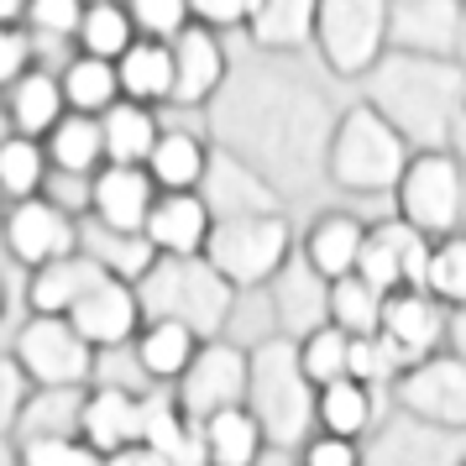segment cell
Instances as JSON below:
<instances>
[{"label":"cell","mask_w":466,"mask_h":466,"mask_svg":"<svg viewBox=\"0 0 466 466\" xmlns=\"http://www.w3.org/2000/svg\"><path fill=\"white\" fill-rule=\"evenodd\" d=\"M289 252V231L273 215H236L226 226L210 231V262L220 278H236V283H257L268 278Z\"/></svg>","instance_id":"1"},{"label":"cell","mask_w":466,"mask_h":466,"mask_svg":"<svg viewBox=\"0 0 466 466\" xmlns=\"http://www.w3.org/2000/svg\"><path fill=\"white\" fill-rule=\"evenodd\" d=\"M336 178L351 189H388L393 178H403V147L399 137L382 127L372 110L346 116L336 142Z\"/></svg>","instance_id":"2"},{"label":"cell","mask_w":466,"mask_h":466,"mask_svg":"<svg viewBox=\"0 0 466 466\" xmlns=\"http://www.w3.org/2000/svg\"><path fill=\"white\" fill-rule=\"evenodd\" d=\"M315 22L325 58L340 74H357V68L372 64V53L382 43V0H319Z\"/></svg>","instance_id":"3"},{"label":"cell","mask_w":466,"mask_h":466,"mask_svg":"<svg viewBox=\"0 0 466 466\" xmlns=\"http://www.w3.org/2000/svg\"><path fill=\"white\" fill-rule=\"evenodd\" d=\"M16 361H22L43 388H74L89 378V346L74 336L68 319L37 315L16 340Z\"/></svg>","instance_id":"4"},{"label":"cell","mask_w":466,"mask_h":466,"mask_svg":"<svg viewBox=\"0 0 466 466\" xmlns=\"http://www.w3.org/2000/svg\"><path fill=\"white\" fill-rule=\"evenodd\" d=\"M68 325H74V336L85 340L89 351L95 346H121V340L137 330V319H142V299L131 294L127 278H100V283H89L85 294L74 299V309H68Z\"/></svg>","instance_id":"5"},{"label":"cell","mask_w":466,"mask_h":466,"mask_svg":"<svg viewBox=\"0 0 466 466\" xmlns=\"http://www.w3.org/2000/svg\"><path fill=\"white\" fill-rule=\"evenodd\" d=\"M424 268H430V247L420 241V231H409V226H382V231L361 236L357 278L372 294H388V289H399V283L424 289Z\"/></svg>","instance_id":"6"},{"label":"cell","mask_w":466,"mask_h":466,"mask_svg":"<svg viewBox=\"0 0 466 466\" xmlns=\"http://www.w3.org/2000/svg\"><path fill=\"white\" fill-rule=\"evenodd\" d=\"M461 210V178L451 157H420L403 168V215L409 231H451Z\"/></svg>","instance_id":"7"},{"label":"cell","mask_w":466,"mask_h":466,"mask_svg":"<svg viewBox=\"0 0 466 466\" xmlns=\"http://www.w3.org/2000/svg\"><path fill=\"white\" fill-rule=\"evenodd\" d=\"M5 241L26 268H47V262H64V257L79 252L74 220L58 205H43V199H22L5 215Z\"/></svg>","instance_id":"8"},{"label":"cell","mask_w":466,"mask_h":466,"mask_svg":"<svg viewBox=\"0 0 466 466\" xmlns=\"http://www.w3.org/2000/svg\"><path fill=\"white\" fill-rule=\"evenodd\" d=\"M142 236H147L152 252L189 262L210 241V210L194 194H163V199H152V215H147V226H142Z\"/></svg>","instance_id":"9"},{"label":"cell","mask_w":466,"mask_h":466,"mask_svg":"<svg viewBox=\"0 0 466 466\" xmlns=\"http://www.w3.org/2000/svg\"><path fill=\"white\" fill-rule=\"evenodd\" d=\"M89 205H95V220L110 236H137L152 215L147 168H106L95 178V189H89Z\"/></svg>","instance_id":"10"},{"label":"cell","mask_w":466,"mask_h":466,"mask_svg":"<svg viewBox=\"0 0 466 466\" xmlns=\"http://www.w3.org/2000/svg\"><path fill=\"white\" fill-rule=\"evenodd\" d=\"M137 445H147L163 466H205V435H194L168 399H137Z\"/></svg>","instance_id":"11"},{"label":"cell","mask_w":466,"mask_h":466,"mask_svg":"<svg viewBox=\"0 0 466 466\" xmlns=\"http://www.w3.org/2000/svg\"><path fill=\"white\" fill-rule=\"evenodd\" d=\"M173 58V95L178 106H199V100H210V89L220 85V74H226V58H220V43H215L205 26H184L168 47Z\"/></svg>","instance_id":"12"},{"label":"cell","mask_w":466,"mask_h":466,"mask_svg":"<svg viewBox=\"0 0 466 466\" xmlns=\"http://www.w3.org/2000/svg\"><path fill=\"white\" fill-rule=\"evenodd\" d=\"M137 399L121 393V388H100L95 399L85 403V414H79V430H85V445L95 456H116V451H127L137 445Z\"/></svg>","instance_id":"13"},{"label":"cell","mask_w":466,"mask_h":466,"mask_svg":"<svg viewBox=\"0 0 466 466\" xmlns=\"http://www.w3.org/2000/svg\"><path fill=\"white\" fill-rule=\"evenodd\" d=\"M106 278V268L95 262L89 252H74L64 257V262H47V268H37V278H32V309L37 315H53V319H64L68 309H74V299L85 294L89 283H100Z\"/></svg>","instance_id":"14"},{"label":"cell","mask_w":466,"mask_h":466,"mask_svg":"<svg viewBox=\"0 0 466 466\" xmlns=\"http://www.w3.org/2000/svg\"><path fill=\"white\" fill-rule=\"evenodd\" d=\"M184 378H189V409L199 420H210L220 409H236V393L247 388V372H241L236 351H205V357H194Z\"/></svg>","instance_id":"15"},{"label":"cell","mask_w":466,"mask_h":466,"mask_svg":"<svg viewBox=\"0 0 466 466\" xmlns=\"http://www.w3.org/2000/svg\"><path fill=\"white\" fill-rule=\"evenodd\" d=\"M403 399L414 403L420 414H430V420L466 424V367H456V361L420 367L414 378L403 382Z\"/></svg>","instance_id":"16"},{"label":"cell","mask_w":466,"mask_h":466,"mask_svg":"<svg viewBox=\"0 0 466 466\" xmlns=\"http://www.w3.org/2000/svg\"><path fill=\"white\" fill-rule=\"evenodd\" d=\"M100 142H106V163L110 168H142L152 142H157V121L142 106H116L100 116Z\"/></svg>","instance_id":"17"},{"label":"cell","mask_w":466,"mask_h":466,"mask_svg":"<svg viewBox=\"0 0 466 466\" xmlns=\"http://www.w3.org/2000/svg\"><path fill=\"white\" fill-rule=\"evenodd\" d=\"M116 85L127 89L131 100H168L173 95V58H168V43H137L116 58Z\"/></svg>","instance_id":"18"},{"label":"cell","mask_w":466,"mask_h":466,"mask_svg":"<svg viewBox=\"0 0 466 466\" xmlns=\"http://www.w3.org/2000/svg\"><path fill=\"white\" fill-rule=\"evenodd\" d=\"M205 456L215 466H252L257 461V445H262V420L247 414V409H220L205 420Z\"/></svg>","instance_id":"19"},{"label":"cell","mask_w":466,"mask_h":466,"mask_svg":"<svg viewBox=\"0 0 466 466\" xmlns=\"http://www.w3.org/2000/svg\"><path fill=\"white\" fill-rule=\"evenodd\" d=\"M147 178L163 184L168 194H189L199 178H205V147L194 142L189 131H157V142L147 152Z\"/></svg>","instance_id":"20"},{"label":"cell","mask_w":466,"mask_h":466,"mask_svg":"<svg viewBox=\"0 0 466 466\" xmlns=\"http://www.w3.org/2000/svg\"><path fill=\"white\" fill-rule=\"evenodd\" d=\"M64 106H74V116H106L116 100H121V85H116V64H100V58H74L64 68Z\"/></svg>","instance_id":"21"},{"label":"cell","mask_w":466,"mask_h":466,"mask_svg":"<svg viewBox=\"0 0 466 466\" xmlns=\"http://www.w3.org/2000/svg\"><path fill=\"white\" fill-rule=\"evenodd\" d=\"M74 37L85 43V58L116 64V58L137 43V26H131L127 5H116V0H95V5H85V22H79Z\"/></svg>","instance_id":"22"},{"label":"cell","mask_w":466,"mask_h":466,"mask_svg":"<svg viewBox=\"0 0 466 466\" xmlns=\"http://www.w3.org/2000/svg\"><path fill=\"white\" fill-rule=\"evenodd\" d=\"M382 340H393L399 351H424V346H435L441 336V319H435V304L424 294H399L382 304Z\"/></svg>","instance_id":"23"},{"label":"cell","mask_w":466,"mask_h":466,"mask_svg":"<svg viewBox=\"0 0 466 466\" xmlns=\"http://www.w3.org/2000/svg\"><path fill=\"white\" fill-rule=\"evenodd\" d=\"M11 121L22 127V137H37V131H53L64 121V89L47 74H22L11 85Z\"/></svg>","instance_id":"24"},{"label":"cell","mask_w":466,"mask_h":466,"mask_svg":"<svg viewBox=\"0 0 466 466\" xmlns=\"http://www.w3.org/2000/svg\"><path fill=\"white\" fill-rule=\"evenodd\" d=\"M106 157V142H100V121L89 116H68L47 131V163H58L64 173H95Z\"/></svg>","instance_id":"25"},{"label":"cell","mask_w":466,"mask_h":466,"mask_svg":"<svg viewBox=\"0 0 466 466\" xmlns=\"http://www.w3.org/2000/svg\"><path fill=\"white\" fill-rule=\"evenodd\" d=\"M361 236H367V231H361L357 220H346V215L319 220L315 236H309V262H315V273H325L330 283H336V278H351V273H357Z\"/></svg>","instance_id":"26"},{"label":"cell","mask_w":466,"mask_h":466,"mask_svg":"<svg viewBox=\"0 0 466 466\" xmlns=\"http://www.w3.org/2000/svg\"><path fill=\"white\" fill-rule=\"evenodd\" d=\"M137 357L147 367L152 378H184L194 361V330L189 325H178V319H157L142 346H137Z\"/></svg>","instance_id":"27"},{"label":"cell","mask_w":466,"mask_h":466,"mask_svg":"<svg viewBox=\"0 0 466 466\" xmlns=\"http://www.w3.org/2000/svg\"><path fill=\"white\" fill-rule=\"evenodd\" d=\"M330 315H336V330L340 336H372L382 319V294H372L361 278H336V289H330Z\"/></svg>","instance_id":"28"},{"label":"cell","mask_w":466,"mask_h":466,"mask_svg":"<svg viewBox=\"0 0 466 466\" xmlns=\"http://www.w3.org/2000/svg\"><path fill=\"white\" fill-rule=\"evenodd\" d=\"M315 5L319 0H257L252 11V32L257 43H299L304 32H309V22H315Z\"/></svg>","instance_id":"29"},{"label":"cell","mask_w":466,"mask_h":466,"mask_svg":"<svg viewBox=\"0 0 466 466\" xmlns=\"http://www.w3.org/2000/svg\"><path fill=\"white\" fill-rule=\"evenodd\" d=\"M43 173H47V157L32 137H11L0 142V189L11 199H32L43 189Z\"/></svg>","instance_id":"30"},{"label":"cell","mask_w":466,"mask_h":466,"mask_svg":"<svg viewBox=\"0 0 466 466\" xmlns=\"http://www.w3.org/2000/svg\"><path fill=\"white\" fill-rule=\"evenodd\" d=\"M367 414H372V403H367V388L351 378L330 382L325 393H319V420H325V430L336 435V441H351V435H361L367 430Z\"/></svg>","instance_id":"31"},{"label":"cell","mask_w":466,"mask_h":466,"mask_svg":"<svg viewBox=\"0 0 466 466\" xmlns=\"http://www.w3.org/2000/svg\"><path fill=\"white\" fill-rule=\"evenodd\" d=\"M346 346H351V336H340V330H319V336L304 346V357H299V378L319 382V388L340 382L346 378Z\"/></svg>","instance_id":"32"},{"label":"cell","mask_w":466,"mask_h":466,"mask_svg":"<svg viewBox=\"0 0 466 466\" xmlns=\"http://www.w3.org/2000/svg\"><path fill=\"white\" fill-rule=\"evenodd\" d=\"M127 16L137 32H147V43H163V37H178L184 32L189 0H131Z\"/></svg>","instance_id":"33"},{"label":"cell","mask_w":466,"mask_h":466,"mask_svg":"<svg viewBox=\"0 0 466 466\" xmlns=\"http://www.w3.org/2000/svg\"><path fill=\"white\" fill-rule=\"evenodd\" d=\"M424 289H435L441 299H456V304H466V241H445L441 252H430Z\"/></svg>","instance_id":"34"},{"label":"cell","mask_w":466,"mask_h":466,"mask_svg":"<svg viewBox=\"0 0 466 466\" xmlns=\"http://www.w3.org/2000/svg\"><path fill=\"white\" fill-rule=\"evenodd\" d=\"M26 22L47 37H74L85 22V0H26Z\"/></svg>","instance_id":"35"},{"label":"cell","mask_w":466,"mask_h":466,"mask_svg":"<svg viewBox=\"0 0 466 466\" xmlns=\"http://www.w3.org/2000/svg\"><path fill=\"white\" fill-rule=\"evenodd\" d=\"M26 466H100V456L85 441L47 435V441H26Z\"/></svg>","instance_id":"36"},{"label":"cell","mask_w":466,"mask_h":466,"mask_svg":"<svg viewBox=\"0 0 466 466\" xmlns=\"http://www.w3.org/2000/svg\"><path fill=\"white\" fill-rule=\"evenodd\" d=\"M32 64V43H26L16 26H0V85H16Z\"/></svg>","instance_id":"37"},{"label":"cell","mask_w":466,"mask_h":466,"mask_svg":"<svg viewBox=\"0 0 466 466\" xmlns=\"http://www.w3.org/2000/svg\"><path fill=\"white\" fill-rule=\"evenodd\" d=\"M189 11L210 26H236V22H252L257 0H189Z\"/></svg>","instance_id":"38"},{"label":"cell","mask_w":466,"mask_h":466,"mask_svg":"<svg viewBox=\"0 0 466 466\" xmlns=\"http://www.w3.org/2000/svg\"><path fill=\"white\" fill-rule=\"evenodd\" d=\"M309 466H357V451H351V441L325 435V441L309 445Z\"/></svg>","instance_id":"39"},{"label":"cell","mask_w":466,"mask_h":466,"mask_svg":"<svg viewBox=\"0 0 466 466\" xmlns=\"http://www.w3.org/2000/svg\"><path fill=\"white\" fill-rule=\"evenodd\" d=\"M100 466H163V461L152 456L147 445H127V451H116V456H106Z\"/></svg>","instance_id":"40"},{"label":"cell","mask_w":466,"mask_h":466,"mask_svg":"<svg viewBox=\"0 0 466 466\" xmlns=\"http://www.w3.org/2000/svg\"><path fill=\"white\" fill-rule=\"evenodd\" d=\"M26 16V0H0V26H16Z\"/></svg>","instance_id":"41"},{"label":"cell","mask_w":466,"mask_h":466,"mask_svg":"<svg viewBox=\"0 0 466 466\" xmlns=\"http://www.w3.org/2000/svg\"><path fill=\"white\" fill-rule=\"evenodd\" d=\"M0 309H5V294H0Z\"/></svg>","instance_id":"42"}]
</instances>
